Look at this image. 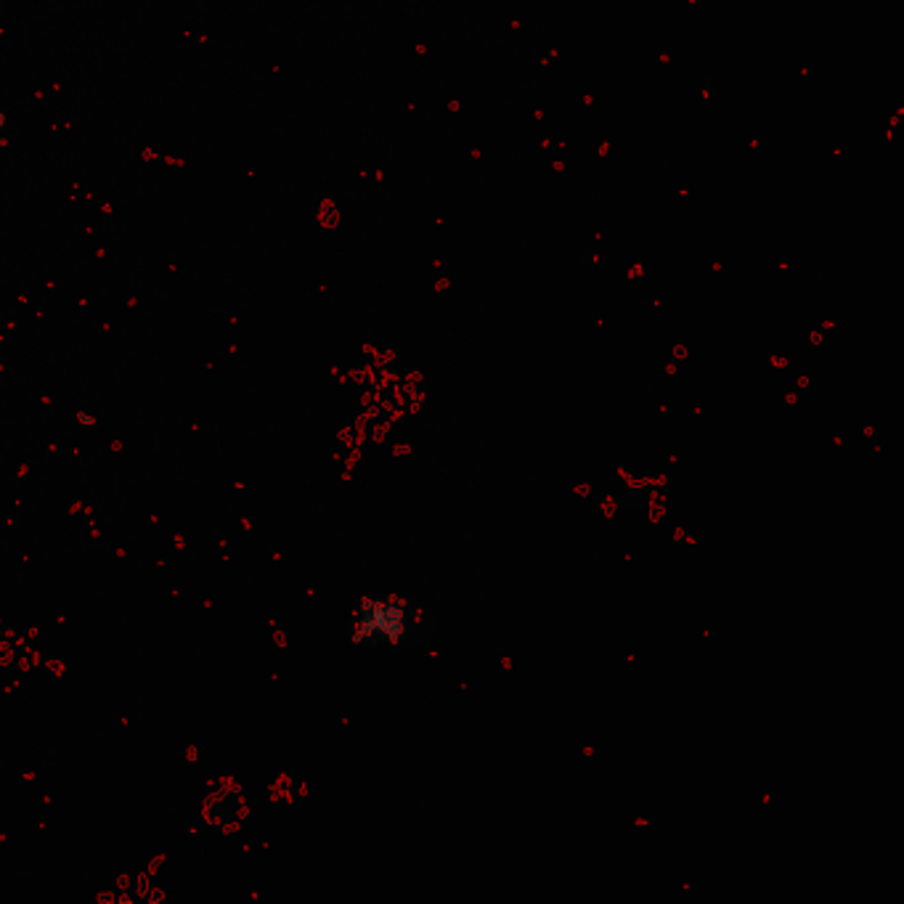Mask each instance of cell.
I'll return each mask as SVG.
<instances>
[{
  "mask_svg": "<svg viewBox=\"0 0 904 904\" xmlns=\"http://www.w3.org/2000/svg\"><path fill=\"white\" fill-rule=\"evenodd\" d=\"M207 817L218 828H226V825H234L236 817H239V801H234L231 796H218L210 798L207 804Z\"/></svg>",
  "mask_w": 904,
  "mask_h": 904,
  "instance_id": "1",
  "label": "cell"
},
{
  "mask_svg": "<svg viewBox=\"0 0 904 904\" xmlns=\"http://www.w3.org/2000/svg\"><path fill=\"white\" fill-rule=\"evenodd\" d=\"M594 260H597V255H594L592 250L584 252V266H586V263H589V266H594Z\"/></svg>",
  "mask_w": 904,
  "mask_h": 904,
  "instance_id": "2",
  "label": "cell"
}]
</instances>
